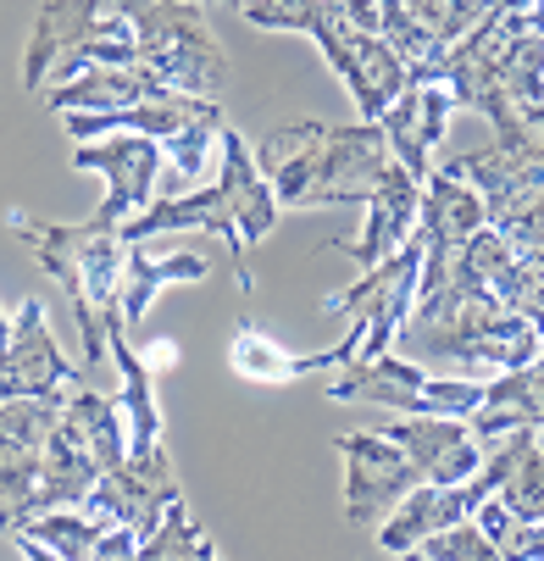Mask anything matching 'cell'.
Returning a JSON list of instances; mask_svg holds the SVG:
<instances>
[{"instance_id":"6da1fadb","label":"cell","mask_w":544,"mask_h":561,"mask_svg":"<svg viewBox=\"0 0 544 561\" xmlns=\"http://www.w3.org/2000/svg\"><path fill=\"white\" fill-rule=\"evenodd\" d=\"M389 139L378 123H289L262 134L256 168L273 184L278 206H345L367 201L389 173Z\"/></svg>"},{"instance_id":"7a4b0ae2","label":"cell","mask_w":544,"mask_h":561,"mask_svg":"<svg viewBox=\"0 0 544 561\" xmlns=\"http://www.w3.org/2000/svg\"><path fill=\"white\" fill-rule=\"evenodd\" d=\"M7 228L23 239V251L67 289L78 334H84V362L101 367L106 351V317L117 311V289H123V262L128 245L117 239V228L84 217V222H45L23 206L7 211Z\"/></svg>"},{"instance_id":"3957f363","label":"cell","mask_w":544,"mask_h":561,"mask_svg":"<svg viewBox=\"0 0 544 561\" xmlns=\"http://www.w3.org/2000/svg\"><path fill=\"white\" fill-rule=\"evenodd\" d=\"M251 28H273V34H305L317 39L334 78L345 84V95L361 106V123H378L389 106L401 101V90L412 84L401 50L383 34H367L339 0H251L245 7Z\"/></svg>"},{"instance_id":"277c9868","label":"cell","mask_w":544,"mask_h":561,"mask_svg":"<svg viewBox=\"0 0 544 561\" xmlns=\"http://www.w3.org/2000/svg\"><path fill=\"white\" fill-rule=\"evenodd\" d=\"M401 340L417 356H450L478 373H511L539 362V329L511 306H500L495 289H473V284H444L439 295L417 300Z\"/></svg>"},{"instance_id":"5b68a950","label":"cell","mask_w":544,"mask_h":561,"mask_svg":"<svg viewBox=\"0 0 544 561\" xmlns=\"http://www.w3.org/2000/svg\"><path fill=\"white\" fill-rule=\"evenodd\" d=\"M123 61H139L128 12L106 18L101 0H45L23 50V90L45 95L90 67H123Z\"/></svg>"},{"instance_id":"8992f818","label":"cell","mask_w":544,"mask_h":561,"mask_svg":"<svg viewBox=\"0 0 544 561\" xmlns=\"http://www.w3.org/2000/svg\"><path fill=\"white\" fill-rule=\"evenodd\" d=\"M123 12L134 23L139 61L167 90L195 95V101H222V90L233 84V67L200 7H184V0H123Z\"/></svg>"},{"instance_id":"52a82bcc","label":"cell","mask_w":544,"mask_h":561,"mask_svg":"<svg viewBox=\"0 0 544 561\" xmlns=\"http://www.w3.org/2000/svg\"><path fill=\"white\" fill-rule=\"evenodd\" d=\"M334 400H367V407H389L406 417H473L484 407L478 378H433L412 356H372V362H345L328 378Z\"/></svg>"},{"instance_id":"ba28073f","label":"cell","mask_w":544,"mask_h":561,"mask_svg":"<svg viewBox=\"0 0 544 561\" xmlns=\"http://www.w3.org/2000/svg\"><path fill=\"white\" fill-rule=\"evenodd\" d=\"M417 284H423V245H417V239H406V245L389 256V262L367 267L350 289H339V295L323 300V311H345V317H356V323H361L356 362H372V356L395 351L406 317L417 311Z\"/></svg>"},{"instance_id":"9c48e42d","label":"cell","mask_w":544,"mask_h":561,"mask_svg":"<svg viewBox=\"0 0 544 561\" xmlns=\"http://www.w3.org/2000/svg\"><path fill=\"white\" fill-rule=\"evenodd\" d=\"M383 39L401 50L412 84H439V67L450 45H461L478 23L500 18L484 0H378Z\"/></svg>"},{"instance_id":"30bf717a","label":"cell","mask_w":544,"mask_h":561,"mask_svg":"<svg viewBox=\"0 0 544 561\" xmlns=\"http://www.w3.org/2000/svg\"><path fill=\"white\" fill-rule=\"evenodd\" d=\"M334 450L345 456V523L350 528H383L417 484H428L423 467L383 434H339Z\"/></svg>"},{"instance_id":"8fae6325","label":"cell","mask_w":544,"mask_h":561,"mask_svg":"<svg viewBox=\"0 0 544 561\" xmlns=\"http://www.w3.org/2000/svg\"><path fill=\"white\" fill-rule=\"evenodd\" d=\"M178 501H184V490H178V472L167 461V445H150V450H128L112 472H101L84 506L106 528L123 523V528H134L144 539V534L162 528L167 506H178Z\"/></svg>"},{"instance_id":"7c38bea8","label":"cell","mask_w":544,"mask_h":561,"mask_svg":"<svg viewBox=\"0 0 544 561\" xmlns=\"http://www.w3.org/2000/svg\"><path fill=\"white\" fill-rule=\"evenodd\" d=\"M484 222H489V211H484V195H478L473 184L450 179L444 168L428 173V184H423V217H417V245H423L417 300H428V295H439V289L450 284L455 251H461Z\"/></svg>"},{"instance_id":"4fadbf2b","label":"cell","mask_w":544,"mask_h":561,"mask_svg":"<svg viewBox=\"0 0 544 561\" xmlns=\"http://www.w3.org/2000/svg\"><path fill=\"white\" fill-rule=\"evenodd\" d=\"M162 156H167L162 139H150V134H112V139H95V145H78L72 150V168L106 179V201L90 217L106 222V228H123L134 211H144L155 201Z\"/></svg>"},{"instance_id":"5bb4252c","label":"cell","mask_w":544,"mask_h":561,"mask_svg":"<svg viewBox=\"0 0 544 561\" xmlns=\"http://www.w3.org/2000/svg\"><path fill=\"white\" fill-rule=\"evenodd\" d=\"M78 389V367L50 340L45 306L23 300L12 317V340L0 345V400H67Z\"/></svg>"},{"instance_id":"9a60e30c","label":"cell","mask_w":544,"mask_h":561,"mask_svg":"<svg viewBox=\"0 0 544 561\" xmlns=\"http://www.w3.org/2000/svg\"><path fill=\"white\" fill-rule=\"evenodd\" d=\"M439 168L450 179H461V184H473L484 195V211H489L506 195H517L522 184L544 179V123L539 117L500 123L484 150H461V156H450V162H439Z\"/></svg>"},{"instance_id":"2e32d148","label":"cell","mask_w":544,"mask_h":561,"mask_svg":"<svg viewBox=\"0 0 544 561\" xmlns=\"http://www.w3.org/2000/svg\"><path fill=\"white\" fill-rule=\"evenodd\" d=\"M417 217H423V184L401 168V162H389V173L378 179V190L367 195V222L356 239H334V251L350 256L361 273L389 262L406 239H417Z\"/></svg>"},{"instance_id":"e0dca14e","label":"cell","mask_w":544,"mask_h":561,"mask_svg":"<svg viewBox=\"0 0 544 561\" xmlns=\"http://www.w3.org/2000/svg\"><path fill=\"white\" fill-rule=\"evenodd\" d=\"M450 90L444 84H406L401 101L378 117L383 139H389V156L417 179L428 184V173L439 168V145H444V128H450Z\"/></svg>"},{"instance_id":"ac0fdd59","label":"cell","mask_w":544,"mask_h":561,"mask_svg":"<svg viewBox=\"0 0 544 561\" xmlns=\"http://www.w3.org/2000/svg\"><path fill=\"white\" fill-rule=\"evenodd\" d=\"M378 434L395 439L423 467L428 484H466L484 467V450L461 417H389Z\"/></svg>"},{"instance_id":"d6986e66","label":"cell","mask_w":544,"mask_h":561,"mask_svg":"<svg viewBox=\"0 0 544 561\" xmlns=\"http://www.w3.org/2000/svg\"><path fill=\"white\" fill-rule=\"evenodd\" d=\"M217 150H222V168H217V184L228 190V211H233V228H240V245L251 251L256 239H267L273 233V222H278V195H273V184L262 179V168H256V150L233 134V128H222V139H217Z\"/></svg>"},{"instance_id":"ffe728a7","label":"cell","mask_w":544,"mask_h":561,"mask_svg":"<svg viewBox=\"0 0 544 561\" xmlns=\"http://www.w3.org/2000/svg\"><path fill=\"white\" fill-rule=\"evenodd\" d=\"M356 351H361V323H356L334 351H317V356H289L283 345H273V340H267L262 329H251V323L228 340L233 373L251 378V383H289V378H300V373H334V367L356 362Z\"/></svg>"},{"instance_id":"44dd1931","label":"cell","mask_w":544,"mask_h":561,"mask_svg":"<svg viewBox=\"0 0 544 561\" xmlns=\"http://www.w3.org/2000/svg\"><path fill=\"white\" fill-rule=\"evenodd\" d=\"M155 95H167L162 78L144 61H123V67H90V72L67 78V84L45 90V106H56L67 117V112H117V106L155 101Z\"/></svg>"},{"instance_id":"7402d4cb","label":"cell","mask_w":544,"mask_h":561,"mask_svg":"<svg viewBox=\"0 0 544 561\" xmlns=\"http://www.w3.org/2000/svg\"><path fill=\"white\" fill-rule=\"evenodd\" d=\"M106 351L123 373V423H128V450H150L162 445V407H155V373H150V356L128 345V329H123V311L106 317Z\"/></svg>"},{"instance_id":"603a6c76","label":"cell","mask_w":544,"mask_h":561,"mask_svg":"<svg viewBox=\"0 0 544 561\" xmlns=\"http://www.w3.org/2000/svg\"><path fill=\"white\" fill-rule=\"evenodd\" d=\"M95 478H101L95 456L84 450V439L72 434L67 417H56V428H50V439H45V450H39V495H34V506H39V512L84 506L90 490H95Z\"/></svg>"},{"instance_id":"cb8c5ba5","label":"cell","mask_w":544,"mask_h":561,"mask_svg":"<svg viewBox=\"0 0 544 561\" xmlns=\"http://www.w3.org/2000/svg\"><path fill=\"white\" fill-rule=\"evenodd\" d=\"M544 423V373L528 362V367H511L500 378L484 383V407L466 417L473 439H495V434H511V428H539Z\"/></svg>"},{"instance_id":"d4e9b609","label":"cell","mask_w":544,"mask_h":561,"mask_svg":"<svg viewBox=\"0 0 544 561\" xmlns=\"http://www.w3.org/2000/svg\"><path fill=\"white\" fill-rule=\"evenodd\" d=\"M61 417L72 423L78 439H84V450L95 456L101 472H112V467L128 456V423H123V400H117V394H101V389L78 383V389L67 394Z\"/></svg>"},{"instance_id":"484cf974","label":"cell","mask_w":544,"mask_h":561,"mask_svg":"<svg viewBox=\"0 0 544 561\" xmlns=\"http://www.w3.org/2000/svg\"><path fill=\"white\" fill-rule=\"evenodd\" d=\"M211 267L200 256H144V245H128V262H123V289H117V311L123 323H144L150 300L162 295L167 284H200Z\"/></svg>"},{"instance_id":"4316f807","label":"cell","mask_w":544,"mask_h":561,"mask_svg":"<svg viewBox=\"0 0 544 561\" xmlns=\"http://www.w3.org/2000/svg\"><path fill=\"white\" fill-rule=\"evenodd\" d=\"M34 495H39V450L0 445V534H18L28 517H39Z\"/></svg>"},{"instance_id":"83f0119b","label":"cell","mask_w":544,"mask_h":561,"mask_svg":"<svg viewBox=\"0 0 544 561\" xmlns=\"http://www.w3.org/2000/svg\"><path fill=\"white\" fill-rule=\"evenodd\" d=\"M18 534L50 545L61 561H90V556H95V539L106 534V523H101V517H84V512H72V506H56V512L28 517Z\"/></svg>"},{"instance_id":"f1b7e54d","label":"cell","mask_w":544,"mask_h":561,"mask_svg":"<svg viewBox=\"0 0 544 561\" xmlns=\"http://www.w3.org/2000/svg\"><path fill=\"white\" fill-rule=\"evenodd\" d=\"M495 501L517 517V523H544V450L533 445V434L517 445L506 478H500V490Z\"/></svg>"},{"instance_id":"f546056e","label":"cell","mask_w":544,"mask_h":561,"mask_svg":"<svg viewBox=\"0 0 544 561\" xmlns=\"http://www.w3.org/2000/svg\"><path fill=\"white\" fill-rule=\"evenodd\" d=\"M222 128H228V123H222V106H217V101H206V106H200V117H189V123L162 145V150H167V162H173V184H178V190H184V184H189V190L200 184L206 156H211V145L222 139Z\"/></svg>"},{"instance_id":"4dcf8cb0","label":"cell","mask_w":544,"mask_h":561,"mask_svg":"<svg viewBox=\"0 0 544 561\" xmlns=\"http://www.w3.org/2000/svg\"><path fill=\"white\" fill-rule=\"evenodd\" d=\"M517 262V245L500 233V228H478L466 245L455 251V262H450V284H473V289H495L500 278H506V267Z\"/></svg>"},{"instance_id":"1f68e13d","label":"cell","mask_w":544,"mask_h":561,"mask_svg":"<svg viewBox=\"0 0 544 561\" xmlns=\"http://www.w3.org/2000/svg\"><path fill=\"white\" fill-rule=\"evenodd\" d=\"M495 295H500V306H511L517 317H528V323L539 329V373H544V251H522L511 267H506V278L495 284Z\"/></svg>"},{"instance_id":"d6a6232c","label":"cell","mask_w":544,"mask_h":561,"mask_svg":"<svg viewBox=\"0 0 544 561\" xmlns=\"http://www.w3.org/2000/svg\"><path fill=\"white\" fill-rule=\"evenodd\" d=\"M139 561H217V550H211V539L195 528V517L178 501V506H167L162 528L139 539Z\"/></svg>"},{"instance_id":"836d02e7","label":"cell","mask_w":544,"mask_h":561,"mask_svg":"<svg viewBox=\"0 0 544 561\" xmlns=\"http://www.w3.org/2000/svg\"><path fill=\"white\" fill-rule=\"evenodd\" d=\"M473 523L495 539V550H500V561H544V523H517L495 495L473 512Z\"/></svg>"},{"instance_id":"e575fe53","label":"cell","mask_w":544,"mask_h":561,"mask_svg":"<svg viewBox=\"0 0 544 561\" xmlns=\"http://www.w3.org/2000/svg\"><path fill=\"white\" fill-rule=\"evenodd\" d=\"M61 407H67V400H0V445L45 450Z\"/></svg>"},{"instance_id":"d590c367","label":"cell","mask_w":544,"mask_h":561,"mask_svg":"<svg viewBox=\"0 0 544 561\" xmlns=\"http://www.w3.org/2000/svg\"><path fill=\"white\" fill-rule=\"evenodd\" d=\"M406 561H500V550L478 523H455V528L428 534L423 545H412Z\"/></svg>"},{"instance_id":"8d00e7d4","label":"cell","mask_w":544,"mask_h":561,"mask_svg":"<svg viewBox=\"0 0 544 561\" xmlns=\"http://www.w3.org/2000/svg\"><path fill=\"white\" fill-rule=\"evenodd\" d=\"M90 561H139V534L123 528V523H112V528L95 539V556H90Z\"/></svg>"},{"instance_id":"74e56055","label":"cell","mask_w":544,"mask_h":561,"mask_svg":"<svg viewBox=\"0 0 544 561\" xmlns=\"http://www.w3.org/2000/svg\"><path fill=\"white\" fill-rule=\"evenodd\" d=\"M18 539V550H23V561H61L50 545H39V539H28V534H12Z\"/></svg>"},{"instance_id":"f35d334b","label":"cell","mask_w":544,"mask_h":561,"mask_svg":"<svg viewBox=\"0 0 544 561\" xmlns=\"http://www.w3.org/2000/svg\"><path fill=\"white\" fill-rule=\"evenodd\" d=\"M484 7H489V12H533L539 0H484Z\"/></svg>"},{"instance_id":"ab89813d","label":"cell","mask_w":544,"mask_h":561,"mask_svg":"<svg viewBox=\"0 0 544 561\" xmlns=\"http://www.w3.org/2000/svg\"><path fill=\"white\" fill-rule=\"evenodd\" d=\"M528 23H533V28H539V34H544V0H539V7H533V12H528Z\"/></svg>"},{"instance_id":"60d3db41","label":"cell","mask_w":544,"mask_h":561,"mask_svg":"<svg viewBox=\"0 0 544 561\" xmlns=\"http://www.w3.org/2000/svg\"><path fill=\"white\" fill-rule=\"evenodd\" d=\"M7 340H12V317H7V311H0V345H7Z\"/></svg>"},{"instance_id":"b9f144b4","label":"cell","mask_w":544,"mask_h":561,"mask_svg":"<svg viewBox=\"0 0 544 561\" xmlns=\"http://www.w3.org/2000/svg\"><path fill=\"white\" fill-rule=\"evenodd\" d=\"M533 445H539V450H544V423H539V428H533Z\"/></svg>"},{"instance_id":"7bdbcfd3","label":"cell","mask_w":544,"mask_h":561,"mask_svg":"<svg viewBox=\"0 0 544 561\" xmlns=\"http://www.w3.org/2000/svg\"><path fill=\"white\" fill-rule=\"evenodd\" d=\"M222 7H240V12H245V7H251V0H222Z\"/></svg>"},{"instance_id":"ee69618b","label":"cell","mask_w":544,"mask_h":561,"mask_svg":"<svg viewBox=\"0 0 544 561\" xmlns=\"http://www.w3.org/2000/svg\"><path fill=\"white\" fill-rule=\"evenodd\" d=\"M184 7H206V0H184Z\"/></svg>"}]
</instances>
